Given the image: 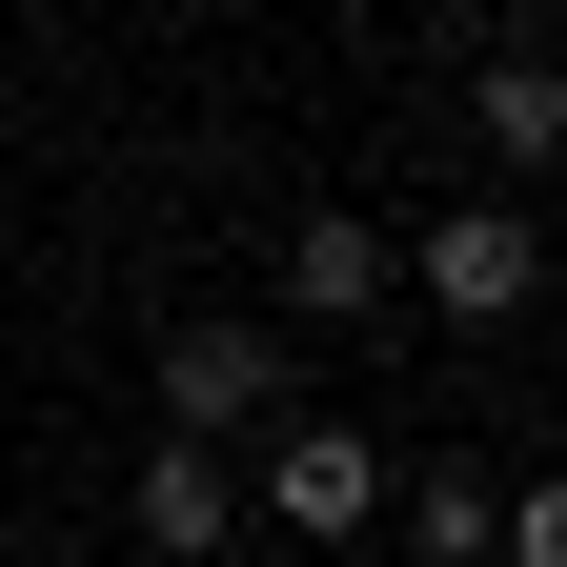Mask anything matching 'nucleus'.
Instances as JSON below:
<instances>
[{"label":"nucleus","mask_w":567,"mask_h":567,"mask_svg":"<svg viewBox=\"0 0 567 567\" xmlns=\"http://www.w3.org/2000/svg\"><path fill=\"white\" fill-rule=\"evenodd\" d=\"M385 466H405L385 425H344V405H284L264 446H244V507H264L284 547H365V527H385Z\"/></svg>","instance_id":"f257e3e1"},{"label":"nucleus","mask_w":567,"mask_h":567,"mask_svg":"<svg viewBox=\"0 0 567 567\" xmlns=\"http://www.w3.org/2000/svg\"><path fill=\"white\" fill-rule=\"evenodd\" d=\"M142 385H163V446H264L284 405H305V365H284V324H163L142 344Z\"/></svg>","instance_id":"f03ea898"},{"label":"nucleus","mask_w":567,"mask_h":567,"mask_svg":"<svg viewBox=\"0 0 567 567\" xmlns=\"http://www.w3.org/2000/svg\"><path fill=\"white\" fill-rule=\"evenodd\" d=\"M405 284H425V305H446V324H547V224H527L507 183H466L446 224L405 244Z\"/></svg>","instance_id":"7ed1b4c3"},{"label":"nucleus","mask_w":567,"mask_h":567,"mask_svg":"<svg viewBox=\"0 0 567 567\" xmlns=\"http://www.w3.org/2000/svg\"><path fill=\"white\" fill-rule=\"evenodd\" d=\"M385 284H405V244L365 203H305V224H284V324H385Z\"/></svg>","instance_id":"20e7f679"},{"label":"nucleus","mask_w":567,"mask_h":567,"mask_svg":"<svg viewBox=\"0 0 567 567\" xmlns=\"http://www.w3.org/2000/svg\"><path fill=\"white\" fill-rule=\"evenodd\" d=\"M142 567H244V466L224 446H142Z\"/></svg>","instance_id":"39448f33"},{"label":"nucleus","mask_w":567,"mask_h":567,"mask_svg":"<svg viewBox=\"0 0 567 567\" xmlns=\"http://www.w3.org/2000/svg\"><path fill=\"white\" fill-rule=\"evenodd\" d=\"M385 527H405L425 567H486V547H507V466H466V446H446V466H385Z\"/></svg>","instance_id":"423d86ee"},{"label":"nucleus","mask_w":567,"mask_h":567,"mask_svg":"<svg viewBox=\"0 0 567 567\" xmlns=\"http://www.w3.org/2000/svg\"><path fill=\"white\" fill-rule=\"evenodd\" d=\"M486 163H507V203L527 163H567V41H486Z\"/></svg>","instance_id":"0eeeda50"},{"label":"nucleus","mask_w":567,"mask_h":567,"mask_svg":"<svg viewBox=\"0 0 567 567\" xmlns=\"http://www.w3.org/2000/svg\"><path fill=\"white\" fill-rule=\"evenodd\" d=\"M486 567H567V466H547V486H507V547H486Z\"/></svg>","instance_id":"6e6552de"},{"label":"nucleus","mask_w":567,"mask_h":567,"mask_svg":"<svg viewBox=\"0 0 567 567\" xmlns=\"http://www.w3.org/2000/svg\"><path fill=\"white\" fill-rule=\"evenodd\" d=\"M547 324H567V305H547Z\"/></svg>","instance_id":"1a4fd4ad"}]
</instances>
